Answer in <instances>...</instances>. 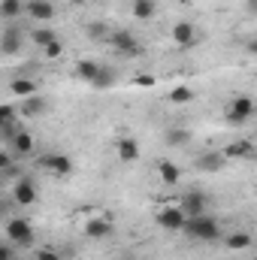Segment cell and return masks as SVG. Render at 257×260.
<instances>
[{
    "label": "cell",
    "mask_w": 257,
    "mask_h": 260,
    "mask_svg": "<svg viewBox=\"0 0 257 260\" xmlns=\"http://www.w3.org/2000/svg\"><path fill=\"white\" fill-rule=\"evenodd\" d=\"M188 236L194 239H200V242H215V239H221V221L215 218V215H209V212H203V215H194V218H185V227H182Z\"/></svg>",
    "instance_id": "1"
},
{
    "label": "cell",
    "mask_w": 257,
    "mask_h": 260,
    "mask_svg": "<svg viewBox=\"0 0 257 260\" xmlns=\"http://www.w3.org/2000/svg\"><path fill=\"white\" fill-rule=\"evenodd\" d=\"M6 239L15 248H30L34 245V227L27 218H6Z\"/></svg>",
    "instance_id": "2"
},
{
    "label": "cell",
    "mask_w": 257,
    "mask_h": 260,
    "mask_svg": "<svg viewBox=\"0 0 257 260\" xmlns=\"http://www.w3.org/2000/svg\"><path fill=\"white\" fill-rule=\"evenodd\" d=\"M109 43H112V49L115 52H121L124 58H139L142 55V46H139V40H136V34H130V30H109V37H106Z\"/></svg>",
    "instance_id": "3"
},
{
    "label": "cell",
    "mask_w": 257,
    "mask_h": 260,
    "mask_svg": "<svg viewBox=\"0 0 257 260\" xmlns=\"http://www.w3.org/2000/svg\"><path fill=\"white\" fill-rule=\"evenodd\" d=\"M254 112H257V106L251 97H233L227 103V121L230 124H245V121L254 118Z\"/></svg>",
    "instance_id": "4"
},
{
    "label": "cell",
    "mask_w": 257,
    "mask_h": 260,
    "mask_svg": "<svg viewBox=\"0 0 257 260\" xmlns=\"http://www.w3.org/2000/svg\"><path fill=\"white\" fill-rule=\"evenodd\" d=\"M209 203H212V197L206 194V191H200V188H194V191H185L182 197V212H185V218H194V215H203V212H209Z\"/></svg>",
    "instance_id": "5"
},
{
    "label": "cell",
    "mask_w": 257,
    "mask_h": 260,
    "mask_svg": "<svg viewBox=\"0 0 257 260\" xmlns=\"http://www.w3.org/2000/svg\"><path fill=\"white\" fill-rule=\"evenodd\" d=\"M21 46H24V30L18 24L3 27V34H0V55H18Z\"/></svg>",
    "instance_id": "6"
},
{
    "label": "cell",
    "mask_w": 257,
    "mask_h": 260,
    "mask_svg": "<svg viewBox=\"0 0 257 260\" xmlns=\"http://www.w3.org/2000/svg\"><path fill=\"white\" fill-rule=\"evenodd\" d=\"M157 227L167 230V233H179V230L185 227V212H182L179 206H167V209H160V212H157Z\"/></svg>",
    "instance_id": "7"
},
{
    "label": "cell",
    "mask_w": 257,
    "mask_h": 260,
    "mask_svg": "<svg viewBox=\"0 0 257 260\" xmlns=\"http://www.w3.org/2000/svg\"><path fill=\"white\" fill-rule=\"evenodd\" d=\"M40 167L49 170L52 176H61V179L73 173V160H70V154H43V157H40Z\"/></svg>",
    "instance_id": "8"
},
{
    "label": "cell",
    "mask_w": 257,
    "mask_h": 260,
    "mask_svg": "<svg viewBox=\"0 0 257 260\" xmlns=\"http://www.w3.org/2000/svg\"><path fill=\"white\" fill-rule=\"evenodd\" d=\"M15 206H34L37 203V188H34V182H30V176H21L18 182H15V188H12V197H9Z\"/></svg>",
    "instance_id": "9"
},
{
    "label": "cell",
    "mask_w": 257,
    "mask_h": 260,
    "mask_svg": "<svg viewBox=\"0 0 257 260\" xmlns=\"http://www.w3.org/2000/svg\"><path fill=\"white\" fill-rule=\"evenodd\" d=\"M9 154L18 160V157H27V154H34V136L27 133V130H15V136L9 139Z\"/></svg>",
    "instance_id": "10"
},
{
    "label": "cell",
    "mask_w": 257,
    "mask_h": 260,
    "mask_svg": "<svg viewBox=\"0 0 257 260\" xmlns=\"http://www.w3.org/2000/svg\"><path fill=\"white\" fill-rule=\"evenodd\" d=\"M112 233H115V227H112L109 218H88V224H85L88 239H109Z\"/></svg>",
    "instance_id": "11"
},
{
    "label": "cell",
    "mask_w": 257,
    "mask_h": 260,
    "mask_svg": "<svg viewBox=\"0 0 257 260\" xmlns=\"http://www.w3.org/2000/svg\"><path fill=\"white\" fill-rule=\"evenodd\" d=\"M24 15L34 18V21H49L55 15V3H46V0H24Z\"/></svg>",
    "instance_id": "12"
},
{
    "label": "cell",
    "mask_w": 257,
    "mask_h": 260,
    "mask_svg": "<svg viewBox=\"0 0 257 260\" xmlns=\"http://www.w3.org/2000/svg\"><path fill=\"white\" fill-rule=\"evenodd\" d=\"M115 151H118V160L133 164V160L139 157V142H136L133 136H121V139L115 142Z\"/></svg>",
    "instance_id": "13"
},
{
    "label": "cell",
    "mask_w": 257,
    "mask_h": 260,
    "mask_svg": "<svg viewBox=\"0 0 257 260\" xmlns=\"http://www.w3.org/2000/svg\"><path fill=\"white\" fill-rule=\"evenodd\" d=\"M224 160H227V157H224L221 151H206V154L197 157V170H200V173H218V170L224 167Z\"/></svg>",
    "instance_id": "14"
},
{
    "label": "cell",
    "mask_w": 257,
    "mask_h": 260,
    "mask_svg": "<svg viewBox=\"0 0 257 260\" xmlns=\"http://www.w3.org/2000/svg\"><path fill=\"white\" fill-rule=\"evenodd\" d=\"M221 154H224V157H254V142H248V139H236V142H230Z\"/></svg>",
    "instance_id": "15"
},
{
    "label": "cell",
    "mask_w": 257,
    "mask_h": 260,
    "mask_svg": "<svg viewBox=\"0 0 257 260\" xmlns=\"http://www.w3.org/2000/svg\"><path fill=\"white\" fill-rule=\"evenodd\" d=\"M157 176H160V182H164V185H170V188H173V185H179L182 170H179L173 160H160V164H157Z\"/></svg>",
    "instance_id": "16"
},
{
    "label": "cell",
    "mask_w": 257,
    "mask_h": 260,
    "mask_svg": "<svg viewBox=\"0 0 257 260\" xmlns=\"http://www.w3.org/2000/svg\"><path fill=\"white\" fill-rule=\"evenodd\" d=\"M173 40H176L179 46H191L194 40H197V27H194L191 21H179V24L173 27Z\"/></svg>",
    "instance_id": "17"
},
{
    "label": "cell",
    "mask_w": 257,
    "mask_h": 260,
    "mask_svg": "<svg viewBox=\"0 0 257 260\" xmlns=\"http://www.w3.org/2000/svg\"><path fill=\"white\" fill-rule=\"evenodd\" d=\"M24 15V0H0V18L18 21Z\"/></svg>",
    "instance_id": "18"
},
{
    "label": "cell",
    "mask_w": 257,
    "mask_h": 260,
    "mask_svg": "<svg viewBox=\"0 0 257 260\" xmlns=\"http://www.w3.org/2000/svg\"><path fill=\"white\" fill-rule=\"evenodd\" d=\"M9 91H12L15 97H30V94H37V82L27 79V76H18V79L9 82Z\"/></svg>",
    "instance_id": "19"
},
{
    "label": "cell",
    "mask_w": 257,
    "mask_h": 260,
    "mask_svg": "<svg viewBox=\"0 0 257 260\" xmlns=\"http://www.w3.org/2000/svg\"><path fill=\"white\" fill-rule=\"evenodd\" d=\"M115 79H118V73L112 70V67H103L100 64V70H97V76H94V88H100V91H106V88H112L115 85Z\"/></svg>",
    "instance_id": "20"
},
{
    "label": "cell",
    "mask_w": 257,
    "mask_h": 260,
    "mask_svg": "<svg viewBox=\"0 0 257 260\" xmlns=\"http://www.w3.org/2000/svg\"><path fill=\"white\" fill-rule=\"evenodd\" d=\"M97 70H100V64L97 61H91V58H82L79 64H76V76L82 79V82H94V76H97Z\"/></svg>",
    "instance_id": "21"
},
{
    "label": "cell",
    "mask_w": 257,
    "mask_h": 260,
    "mask_svg": "<svg viewBox=\"0 0 257 260\" xmlns=\"http://www.w3.org/2000/svg\"><path fill=\"white\" fill-rule=\"evenodd\" d=\"M191 139H194V133L191 130H185V127L167 130V145H173V148H182V145H188Z\"/></svg>",
    "instance_id": "22"
},
{
    "label": "cell",
    "mask_w": 257,
    "mask_h": 260,
    "mask_svg": "<svg viewBox=\"0 0 257 260\" xmlns=\"http://www.w3.org/2000/svg\"><path fill=\"white\" fill-rule=\"evenodd\" d=\"M21 112H24V115H43V112H46V100H43L40 94H30V97H24Z\"/></svg>",
    "instance_id": "23"
},
{
    "label": "cell",
    "mask_w": 257,
    "mask_h": 260,
    "mask_svg": "<svg viewBox=\"0 0 257 260\" xmlns=\"http://www.w3.org/2000/svg\"><path fill=\"white\" fill-rule=\"evenodd\" d=\"M248 245H251V236H248L245 230H236V233L227 236V248H230V251H245Z\"/></svg>",
    "instance_id": "24"
},
{
    "label": "cell",
    "mask_w": 257,
    "mask_h": 260,
    "mask_svg": "<svg viewBox=\"0 0 257 260\" xmlns=\"http://www.w3.org/2000/svg\"><path fill=\"white\" fill-rule=\"evenodd\" d=\"M154 9H157L154 0H133V15H136L139 21H148V18L154 15Z\"/></svg>",
    "instance_id": "25"
},
{
    "label": "cell",
    "mask_w": 257,
    "mask_h": 260,
    "mask_svg": "<svg viewBox=\"0 0 257 260\" xmlns=\"http://www.w3.org/2000/svg\"><path fill=\"white\" fill-rule=\"evenodd\" d=\"M30 40L43 49V46H49V43H55L58 40V34L52 30V27H37V30H30Z\"/></svg>",
    "instance_id": "26"
},
{
    "label": "cell",
    "mask_w": 257,
    "mask_h": 260,
    "mask_svg": "<svg viewBox=\"0 0 257 260\" xmlns=\"http://www.w3.org/2000/svg\"><path fill=\"white\" fill-rule=\"evenodd\" d=\"M85 34H88L91 40H106V37H109V27H106L103 21H88V24H85Z\"/></svg>",
    "instance_id": "27"
},
{
    "label": "cell",
    "mask_w": 257,
    "mask_h": 260,
    "mask_svg": "<svg viewBox=\"0 0 257 260\" xmlns=\"http://www.w3.org/2000/svg\"><path fill=\"white\" fill-rule=\"evenodd\" d=\"M15 115H18V109H15V106L0 103V130H3V127H12V124H15Z\"/></svg>",
    "instance_id": "28"
},
{
    "label": "cell",
    "mask_w": 257,
    "mask_h": 260,
    "mask_svg": "<svg viewBox=\"0 0 257 260\" xmlns=\"http://www.w3.org/2000/svg\"><path fill=\"white\" fill-rule=\"evenodd\" d=\"M170 100H173V103H191L194 91L188 88V85H176V88L170 91Z\"/></svg>",
    "instance_id": "29"
},
{
    "label": "cell",
    "mask_w": 257,
    "mask_h": 260,
    "mask_svg": "<svg viewBox=\"0 0 257 260\" xmlns=\"http://www.w3.org/2000/svg\"><path fill=\"white\" fill-rule=\"evenodd\" d=\"M34 260H61V251H55V248H40V251H34Z\"/></svg>",
    "instance_id": "30"
},
{
    "label": "cell",
    "mask_w": 257,
    "mask_h": 260,
    "mask_svg": "<svg viewBox=\"0 0 257 260\" xmlns=\"http://www.w3.org/2000/svg\"><path fill=\"white\" fill-rule=\"evenodd\" d=\"M43 55L46 58H58V55H64V46L55 40V43H49V46H43Z\"/></svg>",
    "instance_id": "31"
},
{
    "label": "cell",
    "mask_w": 257,
    "mask_h": 260,
    "mask_svg": "<svg viewBox=\"0 0 257 260\" xmlns=\"http://www.w3.org/2000/svg\"><path fill=\"white\" fill-rule=\"evenodd\" d=\"M0 260H15V245L0 242Z\"/></svg>",
    "instance_id": "32"
},
{
    "label": "cell",
    "mask_w": 257,
    "mask_h": 260,
    "mask_svg": "<svg viewBox=\"0 0 257 260\" xmlns=\"http://www.w3.org/2000/svg\"><path fill=\"white\" fill-rule=\"evenodd\" d=\"M133 82H136L139 88H151V85H154V76H148V73H139Z\"/></svg>",
    "instance_id": "33"
},
{
    "label": "cell",
    "mask_w": 257,
    "mask_h": 260,
    "mask_svg": "<svg viewBox=\"0 0 257 260\" xmlns=\"http://www.w3.org/2000/svg\"><path fill=\"white\" fill-rule=\"evenodd\" d=\"M12 164H15V157H12L9 151H3V148H0V173H3V170H9Z\"/></svg>",
    "instance_id": "34"
},
{
    "label": "cell",
    "mask_w": 257,
    "mask_h": 260,
    "mask_svg": "<svg viewBox=\"0 0 257 260\" xmlns=\"http://www.w3.org/2000/svg\"><path fill=\"white\" fill-rule=\"evenodd\" d=\"M12 206H15L12 200H3V197H0V218H9V212H12Z\"/></svg>",
    "instance_id": "35"
},
{
    "label": "cell",
    "mask_w": 257,
    "mask_h": 260,
    "mask_svg": "<svg viewBox=\"0 0 257 260\" xmlns=\"http://www.w3.org/2000/svg\"><path fill=\"white\" fill-rule=\"evenodd\" d=\"M245 6H248V12H251V15L257 12V0H245Z\"/></svg>",
    "instance_id": "36"
},
{
    "label": "cell",
    "mask_w": 257,
    "mask_h": 260,
    "mask_svg": "<svg viewBox=\"0 0 257 260\" xmlns=\"http://www.w3.org/2000/svg\"><path fill=\"white\" fill-rule=\"evenodd\" d=\"M70 3H76V6H82V3H88V0H70Z\"/></svg>",
    "instance_id": "37"
},
{
    "label": "cell",
    "mask_w": 257,
    "mask_h": 260,
    "mask_svg": "<svg viewBox=\"0 0 257 260\" xmlns=\"http://www.w3.org/2000/svg\"><path fill=\"white\" fill-rule=\"evenodd\" d=\"M46 3H55V0H46Z\"/></svg>",
    "instance_id": "38"
}]
</instances>
